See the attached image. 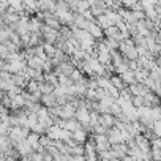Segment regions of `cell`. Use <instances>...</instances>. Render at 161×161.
<instances>
[{
    "instance_id": "3",
    "label": "cell",
    "mask_w": 161,
    "mask_h": 161,
    "mask_svg": "<svg viewBox=\"0 0 161 161\" xmlns=\"http://www.w3.org/2000/svg\"><path fill=\"white\" fill-rule=\"evenodd\" d=\"M115 123H117V119H115L112 114H100V125L104 126L106 130L114 128Z\"/></svg>"
},
{
    "instance_id": "6",
    "label": "cell",
    "mask_w": 161,
    "mask_h": 161,
    "mask_svg": "<svg viewBox=\"0 0 161 161\" xmlns=\"http://www.w3.org/2000/svg\"><path fill=\"white\" fill-rule=\"evenodd\" d=\"M120 77H122V80H123V84H125V86L136 84V74H134V71H133V69L125 71L123 74H120Z\"/></svg>"
},
{
    "instance_id": "1",
    "label": "cell",
    "mask_w": 161,
    "mask_h": 161,
    "mask_svg": "<svg viewBox=\"0 0 161 161\" xmlns=\"http://www.w3.org/2000/svg\"><path fill=\"white\" fill-rule=\"evenodd\" d=\"M10 139L13 141V144H18L21 141H25V137L29 136V130L24 126H11L10 130Z\"/></svg>"
},
{
    "instance_id": "10",
    "label": "cell",
    "mask_w": 161,
    "mask_h": 161,
    "mask_svg": "<svg viewBox=\"0 0 161 161\" xmlns=\"http://www.w3.org/2000/svg\"><path fill=\"white\" fill-rule=\"evenodd\" d=\"M131 103L134 108H141V106H144V97H133Z\"/></svg>"
},
{
    "instance_id": "8",
    "label": "cell",
    "mask_w": 161,
    "mask_h": 161,
    "mask_svg": "<svg viewBox=\"0 0 161 161\" xmlns=\"http://www.w3.org/2000/svg\"><path fill=\"white\" fill-rule=\"evenodd\" d=\"M111 84L120 92V90H123L125 89V84H123V80H122V77L117 74V76H111Z\"/></svg>"
},
{
    "instance_id": "9",
    "label": "cell",
    "mask_w": 161,
    "mask_h": 161,
    "mask_svg": "<svg viewBox=\"0 0 161 161\" xmlns=\"http://www.w3.org/2000/svg\"><path fill=\"white\" fill-rule=\"evenodd\" d=\"M152 120H153V122L161 120V106H159V104L152 108Z\"/></svg>"
},
{
    "instance_id": "5",
    "label": "cell",
    "mask_w": 161,
    "mask_h": 161,
    "mask_svg": "<svg viewBox=\"0 0 161 161\" xmlns=\"http://www.w3.org/2000/svg\"><path fill=\"white\" fill-rule=\"evenodd\" d=\"M71 136H73V141H74L76 144H84V142H87V131H84L82 126L77 128L76 131H73Z\"/></svg>"
},
{
    "instance_id": "2",
    "label": "cell",
    "mask_w": 161,
    "mask_h": 161,
    "mask_svg": "<svg viewBox=\"0 0 161 161\" xmlns=\"http://www.w3.org/2000/svg\"><path fill=\"white\" fill-rule=\"evenodd\" d=\"M95 40H101L103 36H104V30L95 22V21H89V25H87V29H86Z\"/></svg>"
},
{
    "instance_id": "7",
    "label": "cell",
    "mask_w": 161,
    "mask_h": 161,
    "mask_svg": "<svg viewBox=\"0 0 161 161\" xmlns=\"http://www.w3.org/2000/svg\"><path fill=\"white\" fill-rule=\"evenodd\" d=\"M95 22L104 30V29H108V27H111V21H109V18L106 16V13H103V14H100V16H97L95 18Z\"/></svg>"
},
{
    "instance_id": "4",
    "label": "cell",
    "mask_w": 161,
    "mask_h": 161,
    "mask_svg": "<svg viewBox=\"0 0 161 161\" xmlns=\"http://www.w3.org/2000/svg\"><path fill=\"white\" fill-rule=\"evenodd\" d=\"M40 134H36V133H29V136L25 137V141H27V144L36 152V150H40L41 148V144H40Z\"/></svg>"
}]
</instances>
